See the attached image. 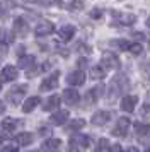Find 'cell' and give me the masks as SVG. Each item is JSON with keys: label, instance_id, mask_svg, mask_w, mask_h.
I'll list each match as a JSON object with an SVG mask.
<instances>
[{"label": "cell", "instance_id": "obj_1", "mask_svg": "<svg viewBox=\"0 0 150 152\" xmlns=\"http://www.w3.org/2000/svg\"><path fill=\"white\" fill-rule=\"evenodd\" d=\"M126 89H128V79L125 75H116L114 79H113L111 86H109V96L111 97L119 96V94H123Z\"/></svg>", "mask_w": 150, "mask_h": 152}, {"label": "cell", "instance_id": "obj_2", "mask_svg": "<svg viewBox=\"0 0 150 152\" xmlns=\"http://www.w3.org/2000/svg\"><path fill=\"white\" fill-rule=\"evenodd\" d=\"M27 87L26 86H15L7 92V101L10 104H19L22 99H24V94H26Z\"/></svg>", "mask_w": 150, "mask_h": 152}, {"label": "cell", "instance_id": "obj_3", "mask_svg": "<svg viewBox=\"0 0 150 152\" xmlns=\"http://www.w3.org/2000/svg\"><path fill=\"white\" fill-rule=\"evenodd\" d=\"M89 145H90V138L87 135H80V133H77L75 137L70 138V147H72V151H79L80 149H87Z\"/></svg>", "mask_w": 150, "mask_h": 152}, {"label": "cell", "instance_id": "obj_4", "mask_svg": "<svg viewBox=\"0 0 150 152\" xmlns=\"http://www.w3.org/2000/svg\"><path fill=\"white\" fill-rule=\"evenodd\" d=\"M101 65H102V67H104L106 70H109V69H118V67H119V58H118L114 53H111V51H106V53L102 55Z\"/></svg>", "mask_w": 150, "mask_h": 152}, {"label": "cell", "instance_id": "obj_5", "mask_svg": "<svg viewBox=\"0 0 150 152\" xmlns=\"http://www.w3.org/2000/svg\"><path fill=\"white\" fill-rule=\"evenodd\" d=\"M17 77H19V70L12 65H5L2 69V74H0V80L2 82H14Z\"/></svg>", "mask_w": 150, "mask_h": 152}, {"label": "cell", "instance_id": "obj_6", "mask_svg": "<svg viewBox=\"0 0 150 152\" xmlns=\"http://www.w3.org/2000/svg\"><path fill=\"white\" fill-rule=\"evenodd\" d=\"M53 31H55L53 22H48V21L39 22V24L36 26V29H34V33H36V36H38V38H44V36L53 34Z\"/></svg>", "mask_w": 150, "mask_h": 152}, {"label": "cell", "instance_id": "obj_7", "mask_svg": "<svg viewBox=\"0 0 150 152\" xmlns=\"http://www.w3.org/2000/svg\"><path fill=\"white\" fill-rule=\"evenodd\" d=\"M58 77H60L58 72H53L50 77H46V79L41 82V91H43V92H46V91L56 89V87H58Z\"/></svg>", "mask_w": 150, "mask_h": 152}, {"label": "cell", "instance_id": "obj_8", "mask_svg": "<svg viewBox=\"0 0 150 152\" xmlns=\"http://www.w3.org/2000/svg\"><path fill=\"white\" fill-rule=\"evenodd\" d=\"M128 128H130V120L128 118H119L116 126L113 128V135H116V137H125L128 133Z\"/></svg>", "mask_w": 150, "mask_h": 152}, {"label": "cell", "instance_id": "obj_9", "mask_svg": "<svg viewBox=\"0 0 150 152\" xmlns=\"http://www.w3.org/2000/svg\"><path fill=\"white\" fill-rule=\"evenodd\" d=\"M136 22V17L133 14H114V22L118 26H131Z\"/></svg>", "mask_w": 150, "mask_h": 152}, {"label": "cell", "instance_id": "obj_10", "mask_svg": "<svg viewBox=\"0 0 150 152\" xmlns=\"http://www.w3.org/2000/svg\"><path fill=\"white\" fill-rule=\"evenodd\" d=\"M67 82L70 86H82V84L85 82V74L82 70H74L72 74H68Z\"/></svg>", "mask_w": 150, "mask_h": 152}, {"label": "cell", "instance_id": "obj_11", "mask_svg": "<svg viewBox=\"0 0 150 152\" xmlns=\"http://www.w3.org/2000/svg\"><path fill=\"white\" fill-rule=\"evenodd\" d=\"M138 104V96H135V94H130V96H125L121 99V108L125 111H133L135 110V106Z\"/></svg>", "mask_w": 150, "mask_h": 152}, {"label": "cell", "instance_id": "obj_12", "mask_svg": "<svg viewBox=\"0 0 150 152\" xmlns=\"http://www.w3.org/2000/svg\"><path fill=\"white\" fill-rule=\"evenodd\" d=\"M61 96H63V101L67 104H77L80 101V94H79V91H75V89H65Z\"/></svg>", "mask_w": 150, "mask_h": 152}, {"label": "cell", "instance_id": "obj_13", "mask_svg": "<svg viewBox=\"0 0 150 152\" xmlns=\"http://www.w3.org/2000/svg\"><path fill=\"white\" fill-rule=\"evenodd\" d=\"M74 36H75V28L72 26V24H65V26L58 31V38H60V41H70Z\"/></svg>", "mask_w": 150, "mask_h": 152}, {"label": "cell", "instance_id": "obj_14", "mask_svg": "<svg viewBox=\"0 0 150 152\" xmlns=\"http://www.w3.org/2000/svg\"><path fill=\"white\" fill-rule=\"evenodd\" d=\"M68 116H70V113H68L67 110H60V111H56V113L51 115L50 121H51L53 125H63L68 120Z\"/></svg>", "mask_w": 150, "mask_h": 152}, {"label": "cell", "instance_id": "obj_15", "mask_svg": "<svg viewBox=\"0 0 150 152\" xmlns=\"http://www.w3.org/2000/svg\"><path fill=\"white\" fill-rule=\"evenodd\" d=\"M39 96H31V97H27V99H24V103H22V111L24 113H31V111L39 104Z\"/></svg>", "mask_w": 150, "mask_h": 152}, {"label": "cell", "instance_id": "obj_16", "mask_svg": "<svg viewBox=\"0 0 150 152\" xmlns=\"http://www.w3.org/2000/svg\"><path fill=\"white\" fill-rule=\"evenodd\" d=\"M12 29H14V33H17V34H26L27 31H29V26H27V22L22 19V17H17L15 21H14V26H12Z\"/></svg>", "mask_w": 150, "mask_h": 152}, {"label": "cell", "instance_id": "obj_17", "mask_svg": "<svg viewBox=\"0 0 150 152\" xmlns=\"http://www.w3.org/2000/svg\"><path fill=\"white\" fill-rule=\"evenodd\" d=\"M109 118H111V113L109 111H97L94 116H92V123L97 125V126H101V125L108 123Z\"/></svg>", "mask_w": 150, "mask_h": 152}, {"label": "cell", "instance_id": "obj_18", "mask_svg": "<svg viewBox=\"0 0 150 152\" xmlns=\"http://www.w3.org/2000/svg\"><path fill=\"white\" fill-rule=\"evenodd\" d=\"M60 101H61V97L56 96V94H53V96H50L46 101H44V104H43V110H44V111L56 110V108L60 106Z\"/></svg>", "mask_w": 150, "mask_h": 152}, {"label": "cell", "instance_id": "obj_19", "mask_svg": "<svg viewBox=\"0 0 150 152\" xmlns=\"http://www.w3.org/2000/svg\"><path fill=\"white\" fill-rule=\"evenodd\" d=\"M34 65H36V56L34 55H24L19 58V67L24 70H29L33 69Z\"/></svg>", "mask_w": 150, "mask_h": 152}, {"label": "cell", "instance_id": "obj_20", "mask_svg": "<svg viewBox=\"0 0 150 152\" xmlns=\"http://www.w3.org/2000/svg\"><path fill=\"white\" fill-rule=\"evenodd\" d=\"M60 145H61L60 138H50V140H46V142L43 144V151H46V152H56L58 149H60Z\"/></svg>", "mask_w": 150, "mask_h": 152}, {"label": "cell", "instance_id": "obj_21", "mask_svg": "<svg viewBox=\"0 0 150 152\" xmlns=\"http://www.w3.org/2000/svg\"><path fill=\"white\" fill-rule=\"evenodd\" d=\"M15 142L19 145H31L34 142V137H33V133H29V132H22V133H19L15 137Z\"/></svg>", "mask_w": 150, "mask_h": 152}, {"label": "cell", "instance_id": "obj_22", "mask_svg": "<svg viewBox=\"0 0 150 152\" xmlns=\"http://www.w3.org/2000/svg\"><path fill=\"white\" fill-rule=\"evenodd\" d=\"M56 4L60 5V7H67V9H80L84 4H82V0H56Z\"/></svg>", "mask_w": 150, "mask_h": 152}, {"label": "cell", "instance_id": "obj_23", "mask_svg": "<svg viewBox=\"0 0 150 152\" xmlns=\"http://www.w3.org/2000/svg\"><path fill=\"white\" fill-rule=\"evenodd\" d=\"M106 72H108V70L104 69L102 65H95V67H92V69H90V77H92V79H95V80H101V79H104V77H106Z\"/></svg>", "mask_w": 150, "mask_h": 152}, {"label": "cell", "instance_id": "obj_24", "mask_svg": "<svg viewBox=\"0 0 150 152\" xmlns=\"http://www.w3.org/2000/svg\"><path fill=\"white\" fill-rule=\"evenodd\" d=\"M12 41H14V31H10V29H0V43L10 45Z\"/></svg>", "mask_w": 150, "mask_h": 152}, {"label": "cell", "instance_id": "obj_25", "mask_svg": "<svg viewBox=\"0 0 150 152\" xmlns=\"http://www.w3.org/2000/svg\"><path fill=\"white\" fill-rule=\"evenodd\" d=\"M15 126H17V120H14V118H5V120L2 121V128L5 132L15 130Z\"/></svg>", "mask_w": 150, "mask_h": 152}, {"label": "cell", "instance_id": "obj_26", "mask_svg": "<svg viewBox=\"0 0 150 152\" xmlns=\"http://www.w3.org/2000/svg\"><path fill=\"white\" fill-rule=\"evenodd\" d=\"M84 125H85V121H84V120H75V121H72V123H70V125L67 126V130H68V132L80 130V128L84 126Z\"/></svg>", "mask_w": 150, "mask_h": 152}, {"label": "cell", "instance_id": "obj_27", "mask_svg": "<svg viewBox=\"0 0 150 152\" xmlns=\"http://www.w3.org/2000/svg\"><path fill=\"white\" fill-rule=\"evenodd\" d=\"M135 130L138 135H147L150 132V125H143V123H135Z\"/></svg>", "mask_w": 150, "mask_h": 152}, {"label": "cell", "instance_id": "obj_28", "mask_svg": "<svg viewBox=\"0 0 150 152\" xmlns=\"http://www.w3.org/2000/svg\"><path fill=\"white\" fill-rule=\"evenodd\" d=\"M128 51L131 53V55L136 56V55H140V53L143 51V46L140 45V43H131V45H130V48H128Z\"/></svg>", "mask_w": 150, "mask_h": 152}, {"label": "cell", "instance_id": "obj_29", "mask_svg": "<svg viewBox=\"0 0 150 152\" xmlns=\"http://www.w3.org/2000/svg\"><path fill=\"white\" fill-rule=\"evenodd\" d=\"M108 147H109V142L106 140V138H101V140H99V144H97V151H99V152H106Z\"/></svg>", "mask_w": 150, "mask_h": 152}, {"label": "cell", "instance_id": "obj_30", "mask_svg": "<svg viewBox=\"0 0 150 152\" xmlns=\"http://www.w3.org/2000/svg\"><path fill=\"white\" fill-rule=\"evenodd\" d=\"M114 45H116L119 50H123V51H128V48H130V45H131V43L125 41V39H119V41H116Z\"/></svg>", "mask_w": 150, "mask_h": 152}, {"label": "cell", "instance_id": "obj_31", "mask_svg": "<svg viewBox=\"0 0 150 152\" xmlns=\"http://www.w3.org/2000/svg\"><path fill=\"white\" fill-rule=\"evenodd\" d=\"M142 72H143V75H145V79L150 82V62H147V63L142 65Z\"/></svg>", "mask_w": 150, "mask_h": 152}, {"label": "cell", "instance_id": "obj_32", "mask_svg": "<svg viewBox=\"0 0 150 152\" xmlns=\"http://www.w3.org/2000/svg\"><path fill=\"white\" fill-rule=\"evenodd\" d=\"M97 91H99V89H90L87 92V103H95V99H97V97H95Z\"/></svg>", "mask_w": 150, "mask_h": 152}, {"label": "cell", "instance_id": "obj_33", "mask_svg": "<svg viewBox=\"0 0 150 152\" xmlns=\"http://www.w3.org/2000/svg\"><path fill=\"white\" fill-rule=\"evenodd\" d=\"M2 152H17V147H15V145H5V147L2 149Z\"/></svg>", "mask_w": 150, "mask_h": 152}, {"label": "cell", "instance_id": "obj_34", "mask_svg": "<svg viewBox=\"0 0 150 152\" xmlns=\"http://www.w3.org/2000/svg\"><path fill=\"white\" fill-rule=\"evenodd\" d=\"M143 110H145V111L150 110V92L147 94V99H145V106H143Z\"/></svg>", "mask_w": 150, "mask_h": 152}, {"label": "cell", "instance_id": "obj_35", "mask_svg": "<svg viewBox=\"0 0 150 152\" xmlns=\"http://www.w3.org/2000/svg\"><path fill=\"white\" fill-rule=\"evenodd\" d=\"M7 51V45H4V43H0V56H4Z\"/></svg>", "mask_w": 150, "mask_h": 152}, {"label": "cell", "instance_id": "obj_36", "mask_svg": "<svg viewBox=\"0 0 150 152\" xmlns=\"http://www.w3.org/2000/svg\"><path fill=\"white\" fill-rule=\"evenodd\" d=\"M109 152H123V149L119 147V145H113V147H111V151H109Z\"/></svg>", "mask_w": 150, "mask_h": 152}, {"label": "cell", "instance_id": "obj_37", "mask_svg": "<svg viewBox=\"0 0 150 152\" xmlns=\"http://www.w3.org/2000/svg\"><path fill=\"white\" fill-rule=\"evenodd\" d=\"M4 111H5V106H4V103H2V101H0V115H2Z\"/></svg>", "mask_w": 150, "mask_h": 152}, {"label": "cell", "instance_id": "obj_38", "mask_svg": "<svg viewBox=\"0 0 150 152\" xmlns=\"http://www.w3.org/2000/svg\"><path fill=\"white\" fill-rule=\"evenodd\" d=\"M90 15H94V17H99V15H101V12H99V9H95V12H94V14H90Z\"/></svg>", "mask_w": 150, "mask_h": 152}, {"label": "cell", "instance_id": "obj_39", "mask_svg": "<svg viewBox=\"0 0 150 152\" xmlns=\"http://www.w3.org/2000/svg\"><path fill=\"white\" fill-rule=\"evenodd\" d=\"M126 152H140V151H138V149H135V147H130Z\"/></svg>", "mask_w": 150, "mask_h": 152}, {"label": "cell", "instance_id": "obj_40", "mask_svg": "<svg viewBox=\"0 0 150 152\" xmlns=\"http://www.w3.org/2000/svg\"><path fill=\"white\" fill-rule=\"evenodd\" d=\"M145 152H150V147H149V149H147V151H145Z\"/></svg>", "mask_w": 150, "mask_h": 152}, {"label": "cell", "instance_id": "obj_41", "mask_svg": "<svg viewBox=\"0 0 150 152\" xmlns=\"http://www.w3.org/2000/svg\"><path fill=\"white\" fill-rule=\"evenodd\" d=\"M0 91H2V82H0Z\"/></svg>", "mask_w": 150, "mask_h": 152}]
</instances>
